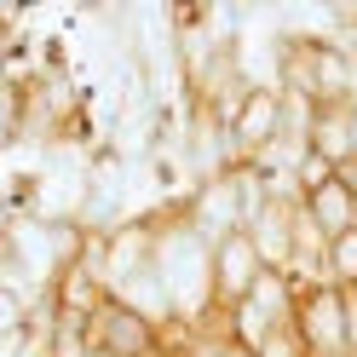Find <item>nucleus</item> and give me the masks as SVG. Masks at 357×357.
Segmentation results:
<instances>
[{
    "label": "nucleus",
    "instance_id": "1",
    "mask_svg": "<svg viewBox=\"0 0 357 357\" xmlns=\"http://www.w3.org/2000/svg\"><path fill=\"white\" fill-rule=\"evenodd\" d=\"M155 271L167 282L178 334H202L219 323V282H213V242L190 225L185 202L155 208Z\"/></svg>",
    "mask_w": 357,
    "mask_h": 357
},
{
    "label": "nucleus",
    "instance_id": "2",
    "mask_svg": "<svg viewBox=\"0 0 357 357\" xmlns=\"http://www.w3.org/2000/svg\"><path fill=\"white\" fill-rule=\"evenodd\" d=\"M288 132V93L282 86H248V98L231 116V150L236 162H259L265 150Z\"/></svg>",
    "mask_w": 357,
    "mask_h": 357
},
{
    "label": "nucleus",
    "instance_id": "3",
    "mask_svg": "<svg viewBox=\"0 0 357 357\" xmlns=\"http://www.w3.org/2000/svg\"><path fill=\"white\" fill-rule=\"evenodd\" d=\"M86 346H98L109 357H162L167 334L155 323H144L139 311H127L121 300H104V311L86 317Z\"/></svg>",
    "mask_w": 357,
    "mask_h": 357
},
{
    "label": "nucleus",
    "instance_id": "4",
    "mask_svg": "<svg viewBox=\"0 0 357 357\" xmlns=\"http://www.w3.org/2000/svg\"><path fill=\"white\" fill-rule=\"evenodd\" d=\"M190 213V225L202 231L208 242H225L236 231H248V208H242V185H236V167L219 173V178H202L190 196H178Z\"/></svg>",
    "mask_w": 357,
    "mask_h": 357
},
{
    "label": "nucleus",
    "instance_id": "5",
    "mask_svg": "<svg viewBox=\"0 0 357 357\" xmlns=\"http://www.w3.org/2000/svg\"><path fill=\"white\" fill-rule=\"evenodd\" d=\"M259 277H265V259H259V248H254V236H248V231H236V236H225V242H213L219 317H225V311H236L242 300H248Z\"/></svg>",
    "mask_w": 357,
    "mask_h": 357
},
{
    "label": "nucleus",
    "instance_id": "6",
    "mask_svg": "<svg viewBox=\"0 0 357 357\" xmlns=\"http://www.w3.org/2000/svg\"><path fill=\"white\" fill-rule=\"evenodd\" d=\"M294 213H300V196H271L259 213H254V248L265 259V271H288L294 277Z\"/></svg>",
    "mask_w": 357,
    "mask_h": 357
},
{
    "label": "nucleus",
    "instance_id": "7",
    "mask_svg": "<svg viewBox=\"0 0 357 357\" xmlns=\"http://www.w3.org/2000/svg\"><path fill=\"white\" fill-rule=\"evenodd\" d=\"M305 213L317 219V231H323V236L334 242V236H346V231H357V190L346 185L340 173H334L328 185H317V190L305 196Z\"/></svg>",
    "mask_w": 357,
    "mask_h": 357
},
{
    "label": "nucleus",
    "instance_id": "8",
    "mask_svg": "<svg viewBox=\"0 0 357 357\" xmlns=\"http://www.w3.org/2000/svg\"><path fill=\"white\" fill-rule=\"evenodd\" d=\"M178 357H259V351H248V346H242V340H231V334L225 328H202V334H185V340H178L173 346Z\"/></svg>",
    "mask_w": 357,
    "mask_h": 357
},
{
    "label": "nucleus",
    "instance_id": "9",
    "mask_svg": "<svg viewBox=\"0 0 357 357\" xmlns=\"http://www.w3.org/2000/svg\"><path fill=\"white\" fill-rule=\"evenodd\" d=\"M328 282L334 288H357V231L328 242Z\"/></svg>",
    "mask_w": 357,
    "mask_h": 357
},
{
    "label": "nucleus",
    "instance_id": "10",
    "mask_svg": "<svg viewBox=\"0 0 357 357\" xmlns=\"http://www.w3.org/2000/svg\"><path fill=\"white\" fill-rule=\"evenodd\" d=\"M340 178H346V185H351V190H357V155H351V162H346V167H340Z\"/></svg>",
    "mask_w": 357,
    "mask_h": 357
},
{
    "label": "nucleus",
    "instance_id": "11",
    "mask_svg": "<svg viewBox=\"0 0 357 357\" xmlns=\"http://www.w3.org/2000/svg\"><path fill=\"white\" fill-rule=\"evenodd\" d=\"M81 357H109V351H98V346H86V351H81Z\"/></svg>",
    "mask_w": 357,
    "mask_h": 357
},
{
    "label": "nucleus",
    "instance_id": "12",
    "mask_svg": "<svg viewBox=\"0 0 357 357\" xmlns=\"http://www.w3.org/2000/svg\"><path fill=\"white\" fill-rule=\"evenodd\" d=\"M162 357H178V351H162Z\"/></svg>",
    "mask_w": 357,
    "mask_h": 357
}]
</instances>
